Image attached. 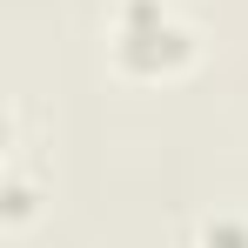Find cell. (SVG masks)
<instances>
[{"label":"cell","mask_w":248,"mask_h":248,"mask_svg":"<svg viewBox=\"0 0 248 248\" xmlns=\"http://www.w3.org/2000/svg\"><path fill=\"white\" fill-rule=\"evenodd\" d=\"M195 27L168 0H121L108 14V61L121 81H181L195 67Z\"/></svg>","instance_id":"cell-1"},{"label":"cell","mask_w":248,"mask_h":248,"mask_svg":"<svg viewBox=\"0 0 248 248\" xmlns=\"http://www.w3.org/2000/svg\"><path fill=\"white\" fill-rule=\"evenodd\" d=\"M202 248H248V221H235V215H215L202 228Z\"/></svg>","instance_id":"cell-2"}]
</instances>
